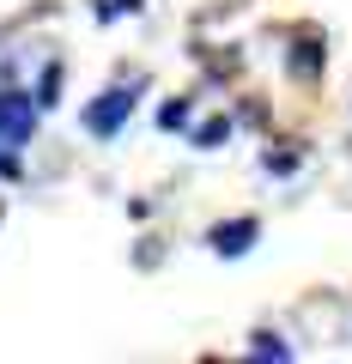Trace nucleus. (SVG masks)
Instances as JSON below:
<instances>
[{
  "label": "nucleus",
  "mask_w": 352,
  "mask_h": 364,
  "mask_svg": "<svg viewBox=\"0 0 352 364\" xmlns=\"http://www.w3.org/2000/svg\"><path fill=\"white\" fill-rule=\"evenodd\" d=\"M249 237H255V225H231V231H225V225H219V231H213V249H225V255H243V249H249Z\"/></svg>",
  "instance_id": "f257e3e1"
},
{
  "label": "nucleus",
  "mask_w": 352,
  "mask_h": 364,
  "mask_svg": "<svg viewBox=\"0 0 352 364\" xmlns=\"http://www.w3.org/2000/svg\"><path fill=\"white\" fill-rule=\"evenodd\" d=\"M128 104H134V97H122V91H116V104L92 109V128H97V134H110V128H116V116H122V109H128Z\"/></svg>",
  "instance_id": "f03ea898"
}]
</instances>
